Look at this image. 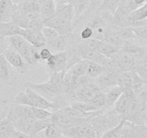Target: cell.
<instances>
[{
	"instance_id": "bcb514c9",
	"label": "cell",
	"mask_w": 147,
	"mask_h": 138,
	"mask_svg": "<svg viewBox=\"0 0 147 138\" xmlns=\"http://www.w3.org/2000/svg\"><path fill=\"white\" fill-rule=\"evenodd\" d=\"M11 1H12L13 3H14V4H16L17 6H20L22 4H23L24 1H27V0H11Z\"/></svg>"
},
{
	"instance_id": "74e56055",
	"label": "cell",
	"mask_w": 147,
	"mask_h": 138,
	"mask_svg": "<svg viewBox=\"0 0 147 138\" xmlns=\"http://www.w3.org/2000/svg\"><path fill=\"white\" fill-rule=\"evenodd\" d=\"M135 70L144 84H147V63L139 65Z\"/></svg>"
},
{
	"instance_id": "7bdbcfd3",
	"label": "cell",
	"mask_w": 147,
	"mask_h": 138,
	"mask_svg": "<svg viewBox=\"0 0 147 138\" xmlns=\"http://www.w3.org/2000/svg\"><path fill=\"white\" fill-rule=\"evenodd\" d=\"M73 0H55L56 4H72Z\"/></svg>"
},
{
	"instance_id": "6da1fadb",
	"label": "cell",
	"mask_w": 147,
	"mask_h": 138,
	"mask_svg": "<svg viewBox=\"0 0 147 138\" xmlns=\"http://www.w3.org/2000/svg\"><path fill=\"white\" fill-rule=\"evenodd\" d=\"M129 94V101L122 119L134 124H144L147 122V93L142 89Z\"/></svg>"
},
{
	"instance_id": "4316f807",
	"label": "cell",
	"mask_w": 147,
	"mask_h": 138,
	"mask_svg": "<svg viewBox=\"0 0 147 138\" xmlns=\"http://www.w3.org/2000/svg\"><path fill=\"white\" fill-rule=\"evenodd\" d=\"M105 70H106V68L102 65L88 60L86 76H88L92 80H95L99 76H100L104 72Z\"/></svg>"
},
{
	"instance_id": "30bf717a",
	"label": "cell",
	"mask_w": 147,
	"mask_h": 138,
	"mask_svg": "<svg viewBox=\"0 0 147 138\" xmlns=\"http://www.w3.org/2000/svg\"><path fill=\"white\" fill-rule=\"evenodd\" d=\"M44 26L52 27L60 35H67L73 32V22L60 18L55 14L50 18L45 19Z\"/></svg>"
},
{
	"instance_id": "c3c4849f",
	"label": "cell",
	"mask_w": 147,
	"mask_h": 138,
	"mask_svg": "<svg viewBox=\"0 0 147 138\" xmlns=\"http://www.w3.org/2000/svg\"><path fill=\"white\" fill-rule=\"evenodd\" d=\"M147 0H134L135 3H136V4H138L139 6H141L142 5V4H144V3L145 2V1H146Z\"/></svg>"
},
{
	"instance_id": "8fae6325",
	"label": "cell",
	"mask_w": 147,
	"mask_h": 138,
	"mask_svg": "<svg viewBox=\"0 0 147 138\" xmlns=\"http://www.w3.org/2000/svg\"><path fill=\"white\" fill-rule=\"evenodd\" d=\"M103 40L121 48L127 41L123 38L121 32V26L111 23L106 28Z\"/></svg>"
},
{
	"instance_id": "d6986e66",
	"label": "cell",
	"mask_w": 147,
	"mask_h": 138,
	"mask_svg": "<svg viewBox=\"0 0 147 138\" xmlns=\"http://www.w3.org/2000/svg\"><path fill=\"white\" fill-rule=\"evenodd\" d=\"M7 117L11 121L22 117H34L32 108L25 105L17 104L9 109ZM35 118V117H34Z\"/></svg>"
},
{
	"instance_id": "4fadbf2b",
	"label": "cell",
	"mask_w": 147,
	"mask_h": 138,
	"mask_svg": "<svg viewBox=\"0 0 147 138\" xmlns=\"http://www.w3.org/2000/svg\"><path fill=\"white\" fill-rule=\"evenodd\" d=\"M20 35L22 36L32 45L37 48H42L45 47L46 41L42 30H30L21 29Z\"/></svg>"
},
{
	"instance_id": "60d3db41",
	"label": "cell",
	"mask_w": 147,
	"mask_h": 138,
	"mask_svg": "<svg viewBox=\"0 0 147 138\" xmlns=\"http://www.w3.org/2000/svg\"><path fill=\"white\" fill-rule=\"evenodd\" d=\"M9 138H32V136L27 135V134L24 133L22 132H20L18 130H14L12 132Z\"/></svg>"
},
{
	"instance_id": "e0dca14e",
	"label": "cell",
	"mask_w": 147,
	"mask_h": 138,
	"mask_svg": "<svg viewBox=\"0 0 147 138\" xmlns=\"http://www.w3.org/2000/svg\"><path fill=\"white\" fill-rule=\"evenodd\" d=\"M25 92L32 100L33 103H34V107L41 108V109H47V110L53 109V111L55 109L54 103L47 101V99H45L41 95H40L38 93L34 91L31 88L26 86Z\"/></svg>"
},
{
	"instance_id": "b9f144b4",
	"label": "cell",
	"mask_w": 147,
	"mask_h": 138,
	"mask_svg": "<svg viewBox=\"0 0 147 138\" xmlns=\"http://www.w3.org/2000/svg\"><path fill=\"white\" fill-rule=\"evenodd\" d=\"M9 112V109L7 107H6V105L0 106V122L7 117Z\"/></svg>"
},
{
	"instance_id": "1f68e13d",
	"label": "cell",
	"mask_w": 147,
	"mask_h": 138,
	"mask_svg": "<svg viewBox=\"0 0 147 138\" xmlns=\"http://www.w3.org/2000/svg\"><path fill=\"white\" fill-rule=\"evenodd\" d=\"M51 124H53L52 118L45 119H36L35 122H34V127H33L32 136L39 133V132H43Z\"/></svg>"
},
{
	"instance_id": "d590c367",
	"label": "cell",
	"mask_w": 147,
	"mask_h": 138,
	"mask_svg": "<svg viewBox=\"0 0 147 138\" xmlns=\"http://www.w3.org/2000/svg\"><path fill=\"white\" fill-rule=\"evenodd\" d=\"M42 31L45 38L47 42L53 40V39L56 38V37H58L59 35H60L55 30H54V29L52 28V27H47V26H44L42 30Z\"/></svg>"
},
{
	"instance_id": "83f0119b",
	"label": "cell",
	"mask_w": 147,
	"mask_h": 138,
	"mask_svg": "<svg viewBox=\"0 0 147 138\" xmlns=\"http://www.w3.org/2000/svg\"><path fill=\"white\" fill-rule=\"evenodd\" d=\"M14 130L13 122L7 116L0 122V138H9Z\"/></svg>"
},
{
	"instance_id": "e575fe53",
	"label": "cell",
	"mask_w": 147,
	"mask_h": 138,
	"mask_svg": "<svg viewBox=\"0 0 147 138\" xmlns=\"http://www.w3.org/2000/svg\"><path fill=\"white\" fill-rule=\"evenodd\" d=\"M32 110L33 114L34 117L37 119H45L51 118L53 116V112H50V110L45 109H41V108L37 107H31Z\"/></svg>"
},
{
	"instance_id": "ee69618b",
	"label": "cell",
	"mask_w": 147,
	"mask_h": 138,
	"mask_svg": "<svg viewBox=\"0 0 147 138\" xmlns=\"http://www.w3.org/2000/svg\"><path fill=\"white\" fill-rule=\"evenodd\" d=\"M8 102H9L8 99H7V98H4V97H0V106L7 105Z\"/></svg>"
},
{
	"instance_id": "f35d334b",
	"label": "cell",
	"mask_w": 147,
	"mask_h": 138,
	"mask_svg": "<svg viewBox=\"0 0 147 138\" xmlns=\"http://www.w3.org/2000/svg\"><path fill=\"white\" fill-rule=\"evenodd\" d=\"M9 46L8 37L0 36V55H2Z\"/></svg>"
},
{
	"instance_id": "7dc6e473",
	"label": "cell",
	"mask_w": 147,
	"mask_h": 138,
	"mask_svg": "<svg viewBox=\"0 0 147 138\" xmlns=\"http://www.w3.org/2000/svg\"><path fill=\"white\" fill-rule=\"evenodd\" d=\"M144 47H146V54H145L143 60H142V63H141V64H144V63H147V46H144Z\"/></svg>"
},
{
	"instance_id": "9c48e42d",
	"label": "cell",
	"mask_w": 147,
	"mask_h": 138,
	"mask_svg": "<svg viewBox=\"0 0 147 138\" xmlns=\"http://www.w3.org/2000/svg\"><path fill=\"white\" fill-rule=\"evenodd\" d=\"M90 122L68 128L63 135L71 138H98L96 130Z\"/></svg>"
},
{
	"instance_id": "681fc988",
	"label": "cell",
	"mask_w": 147,
	"mask_h": 138,
	"mask_svg": "<svg viewBox=\"0 0 147 138\" xmlns=\"http://www.w3.org/2000/svg\"><path fill=\"white\" fill-rule=\"evenodd\" d=\"M60 138H71V137H68V136H66V135H62L60 137Z\"/></svg>"
},
{
	"instance_id": "f546056e",
	"label": "cell",
	"mask_w": 147,
	"mask_h": 138,
	"mask_svg": "<svg viewBox=\"0 0 147 138\" xmlns=\"http://www.w3.org/2000/svg\"><path fill=\"white\" fill-rule=\"evenodd\" d=\"M125 122L126 120L122 119L121 123L118 126L105 132L100 138H121V137L125 133Z\"/></svg>"
},
{
	"instance_id": "277c9868",
	"label": "cell",
	"mask_w": 147,
	"mask_h": 138,
	"mask_svg": "<svg viewBox=\"0 0 147 138\" xmlns=\"http://www.w3.org/2000/svg\"><path fill=\"white\" fill-rule=\"evenodd\" d=\"M117 84L123 89V92L135 93L143 89V82L136 70H128L119 73Z\"/></svg>"
},
{
	"instance_id": "8d00e7d4",
	"label": "cell",
	"mask_w": 147,
	"mask_h": 138,
	"mask_svg": "<svg viewBox=\"0 0 147 138\" xmlns=\"http://www.w3.org/2000/svg\"><path fill=\"white\" fill-rule=\"evenodd\" d=\"M93 34L94 32L91 27H88V26H85V27H82L80 30V32L78 33V36L80 37V40H86L88 39L93 38Z\"/></svg>"
},
{
	"instance_id": "52a82bcc",
	"label": "cell",
	"mask_w": 147,
	"mask_h": 138,
	"mask_svg": "<svg viewBox=\"0 0 147 138\" xmlns=\"http://www.w3.org/2000/svg\"><path fill=\"white\" fill-rule=\"evenodd\" d=\"M3 55L5 57L7 63L18 73L24 74L30 68V65L23 58L22 56L11 46L4 51Z\"/></svg>"
},
{
	"instance_id": "9a60e30c",
	"label": "cell",
	"mask_w": 147,
	"mask_h": 138,
	"mask_svg": "<svg viewBox=\"0 0 147 138\" xmlns=\"http://www.w3.org/2000/svg\"><path fill=\"white\" fill-rule=\"evenodd\" d=\"M17 9L18 6L14 4L11 0H0V22H11Z\"/></svg>"
},
{
	"instance_id": "d4e9b609",
	"label": "cell",
	"mask_w": 147,
	"mask_h": 138,
	"mask_svg": "<svg viewBox=\"0 0 147 138\" xmlns=\"http://www.w3.org/2000/svg\"><path fill=\"white\" fill-rule=\"evenodd\" d=\"M88 64V60L82 59V60H79L78 62L75 63L73 66H72L66 71V73L73 76H85V75H86Z\"/></svg>"
},
{
	"instance_id": "484cf974",
	"label": "cell",
	"mask_w": 147,
	"mask_h": 138,
	"mask_svg": "<svg viewBox=\"0 0 147 138\" xmlns=\"http://www.w3.org/2000/svg\"><path fill=\"white\" fill-rule=\"evenodd\" d=\"M136 39L135 43L141 46H147V23L139 27H131Z\"/></svg>"
},
{
	"instance_id": "7c38bea8",
	"label": "cell",
	"mask_w": 147,
	"mask_h": 138,
	"mask_svg": "<svg viewBox=\"0 0 147 138\" xmlns=\"http://www.w3.org/2000/svg\"><path fill=\"white\" fill-rule=\"evenodd\" d=\"M120 73L121 72L106 69L100 76L95 79L94 81L97 84V86L100 88V90L105 91L107 89L118 85V77H119Z\"/></svg>"
},
{
	"instance_id": "ffe728a7",
	"label": "cell",
	"mask_w": 147,
	"mask_h": 138,
	"mask_svg": "<svg viewBox=\"0 0 147 138\" xmlns=\"http://www.w3.org/2000/svg\"><path fill=\"white\" fill-rule=\"evenodd\" d=\"M104 92L106 95V109H110L113 108L116 102L123 93V90L120 86L116 85L113 87L107 89Z\"/></svg>"
},
{
	"instance_id": "8992f818",
	"label": "cell",
	"mask_w": 147,
	"mask_h": 138,
	"mask_svg": "<svg viewBox=\"0 0 147 138\" xmlns=\"http://www.w3.org/2000/svg\"><path fill=\"white\" fill-rule=\"evenodd\" d=\"M103 92L100 88L95 83L94 80H91L79 88L74 96V101L88 102L93 103Z\"/></svg>"
},
{
	"instance_id": "ba28073f",
	"label": "cell",
	"mask_w": 147,
	"mask_h": 138,
	"mask_svg": "<svg viewBox=\"0 0 147 138\" xmlns=\"http://www.w3.org/2000/svg\"><path fill=\"white\" fill-rule=\"evenodd\" d=\"M49 76L55 73L67 71V51L53 53L45 61Z\"/></svg>"
},
{
	"instance_id": "cb8c5ba5",
	"label": "cell",
	"mask_w": 147,
	"mask_h": 138,
	"mask_svg": "<svg viewBox=\"0 0 147 138\" xmlns=\"http://www.w3.org/2000/svg\"><path fill=\"white\" fill-rule=\"evenodd\" d=\"M40 13L45 19L53 17L56 13V3L55 0H41Z\"/></svg>"
},
{
	"instance_id": "603a6c76",
	"label": "cell",
	"mask_w": 147,
	"mask_h": 138,
	"mask_svg": "<svg viewBox=\"0 0 147 138\" xmlns=\"http://www.w3.org/2000/svg\"><path fill=\"white\" fill-rule=\"evenodd\" d=\"M120 49V47L113 45L109 43H107L105 40H99L98 42L97 50L100 53H102L103 55L109 57V58L112 57L116 53H117Z\"/></svg>"
},
{
	"instance_id": "7a4b0ae2",
	"label": "cell",
	"mask_w": 147,
	"mask_h": 138,
	"mask_svg": "<svg viewBox=\"0 0 147 138\" xmlns=\"http://www.w3.org/2000/svg\"><path fill=\"white\" fill-rule=\"evenodd\" d=\"M8 40L9 45L22 56L30 67L34 66L42 61L40 55V48L34 47L22 36L20 34L11 36L8 37Z\"/></svg>"
},
{
	"instance_id": "44dd1931",
	"label": "cell",
	"mask_w": 147,
	"mask_h": 138,
	"mask_svg": "<svg viewBox=\"0 0 147 138\" xmlns=\"http://www.w3.org/2000/svg\"><path fill=\"white\" fill-rule=\"evenodd\" d=\"M55 15L64 20L74 22L76 13L72 4H56Z\"/></svg>"
},
{
	"instance_id": "7402d4cb",
	"label": "cell",
	"mask_w": 147,
	"mask_h": 138,
	"mask_svg": "<svg viewBox=\"0 0 147 138\" xmlns=\"http://www.w3.org/2000/svg\"><path fill=\"white\" fill-rule=\"evenodd\" d=\"M21 27L13 22H0V36L9 37L20 34Z\"/></svg>"
},
{
	"instance_id": "f6af8a7d",
	"label": "cell",
	"mask_w": 147,
	"mask_h": 138,
	"mask_svg": "<svg viewBox=\"0 0 147 138\" xmlns=\"http://www.w3.org/2000/svg\"><path fill=\"white\" fill-rule=\"evenodd\" d=\"M32 138H46V137L45 135L44 131H43V132H39V133L32 136Z\"/></svg>"
},
{
	"instance_id": "d6a6232c",
	"label": "cell",
	"mask_w": 147,
	"mask_h": 138,
	"mask_svg": "<svg viewBox=\"0 0 147 138\" xmlns=\"http://www.w3.org/2000/svg\"><path fill=\"white\" fill-rule=\"evenodd\" d=\"M8 64L4 55H0V80L6 81L9 78Z\"/></svg>"
},
{
	"instance_id": "2e32d148",
	"label": "cell",
	"mask_w": 147,
	"mask_h": 138,
	"mask_svg": "<svg viewBox=\"0 0 147 138\" xmlns=\"http://www.w3.org/2000/svg\"><path fill=\"white\" fill-rule=\"evenodd\" d=\"M124 129L127 138H147V122L144 124H134L126 121Z\"/></svg>"
},
{
	"instance_id": "5b68a950",
	"label": "cell",
	"mask_w": 147,
	"mask_h": 138,
	"mask_svg": "<svg viewBox=\"0 0 147 138\" xmlns=\"http://www.w3.org/2000/svg\"><path fill=\"white\" fill-rule=\"evenodd\" d=\"M116 68L121 72L135 70L139 66V61L133 55L121 48L117 53L111 57Z\"/></svg>"
},
{
	"instance_id": "836d02e7",
	"label": "cell",
	"mask_w": 147,
	"mask_h": 138,
	"mask_svg": "<svg viewBox=\"0 0 147 138\" xmlns=\"http://www.w3.org/2000/svg\"><path fill=\"white\" fill-rule=\"evenodd\" d=\"M46 138H60L63 135L61 130L55 124H51L44 130Z\"/></svg>"
},
{
	"instance_id": "ac0fdd59",
	"label": "cell",
	"mask_w": 147,
	"mask_h": 138,
	"mask_svg": "<svg viewBox=\"0 0 147 138\" xmlns=\"http://www.w3.org/2000/svg\"><path fill=\"white\" fill-rule=\"evenodd\" d=\"M36 119H37L34 117H22L14 119L11 122H13L16 130L20 131L32 136Z\"/></svg>"
},
{
	"instance_id": "5bb4252c",
	"label": "cell",
	"mask_w": 147,
	"mask_h": 138,
	"mask_svg": "<svg viewBox=\"0 0 147 138\" xmlns=\"http://www.w3.org/2000/svg\"><path fill=\"white\" fill-rule=\"evenodd\" d=\"M70 43V34L67 35H59L53 40L47 41L46 47L50 49L52 53H57L60 52L67 51Z\"/></svg>"
},
{
	"instance_id": "ab89813d",
	"label": "cell",
	"mask_w": 147,
	"mask_h": 138,
	"mask_svg": "<svg viewBox=\"0 0 147 138\" xmlns=\"http://www.w3.org/2000/svg\"><path fill=\"white\" fill-rule=\"evenodd\" d=\"M52 55H53V53L50 51V49H48L47 47H44L42 48H40V55L41 60H42V61H46Z\"/></svg>"
},
{
	"instance_id": "3957f363",
	"label": "cell",
	"mask_w": 147,
	"mask_h": 138,
	"mask_svg": "<svg viewBox=\"0 0 147 138\" xmlns=\"http://www.w3.org/2000/svg\"><path fill=\"white\" fill-rule=\"evenodd\" d=\"M122 119L121 116L112 108L96 115L90 122L96 130L98 138H100L105 132L118 126Z\"/></svg>"
},
{
	"instance_id": "f1b7e54d",
	"label": "cell",
	"mask_w": 147,
	"mask_h": 138,
	"mask_svg": "<svg viewBox=\"0 0 147 138\" xmlns=\"http://www.w3.org/2000/svg\"><path fill=\"white\" fill-rule=\"evenodd\" d=\"M69 106L83 112H92L100 110L93 103H88V102L80 101H74L70 102Z\"/></svg>"
},
{
	"instance_id": "4dcf8cb0",
	"label": "cell",
	"mask_w": 147,
	"mask_h": 138,
	"mask_svg": "<svg viewBox=\"0 0 147 138\" xmlns=\"http://www.w3.org/2000/svg\"><path fill=\"white\" fill-rule=\"evenodd\" d=\"M121 3V0H103L99 12H105L113 14Z\"/></svg>"
}]
</instances>
